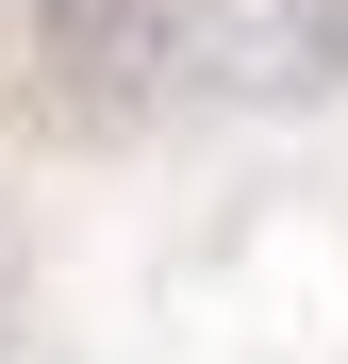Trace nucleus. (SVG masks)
I'll return each instance as SVG.
<instances>
[{"mask_svg":"<svg viewBox=\"0 0 348 364\" xmlns=\"http://www.w3.org/2000/svg\"><path fill=\"white\" fill-rule=\"evenodd\" d=\"M33 50L100 116H183V133H282L348 100V0H50Z\"/></svg>","mask_w":348,"mask_h":364,"instance_id":"obj_1","label":"nucleus"},{"mask_svg":"<svg viewBox=\"0 0 348 364\" xmlns=\"http://www.w3.org/2000/svg\"><path fill=\"white\" fill-rule=\"evenodd\" d=\"M33 17H50V0H33Z\"/></svg>","mask_w":348,"mask_h":364,"instance_id":"obj_2","label":"nucleus"}]
</instances>
